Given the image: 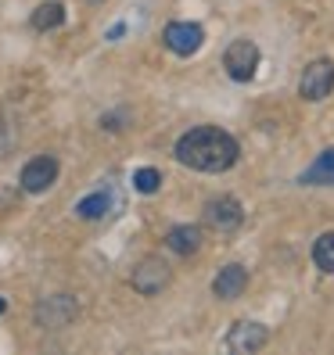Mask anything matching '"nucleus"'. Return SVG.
Listing matches in <instances>:
<instances>
[{
	"label": "nucleus",
	"instance_id": "nucleus-13",
	"mask_svg": "<svg viewBox=\"0 0 334 355\" xmlns=\"http://www.w3.org/2000/svg\"><path fill=\"white\" fill-rule=\"evenodd\" d=\"M61 22H65V8L58 4V0H47V4H40L33 11V29L47 33V29H58Z\"/></svg>",
	"mask_w": 334,
	"mask_h": 355
},
{
	"label": "nucleus",
	"instance_id": "nucleus-4",
	"mask_svg": "<svg viewBox=\"0 0 334 355\" xmlns=\"http://www.w3.org/2000/svg\"><path fill=\"white\" fill-rule=\"evenodd\" d=\"M223 69L234 83H248L259 69V47L252 44V40H234L223 54Z\"/></svg>",
	"mask_w": 334,
	"mask_h": 355
},
{
	"label": "nucleus",
	"instance_id": "nucleus-16",
	"mask_svg": "<svg viewBox=\"0 0 334 355\" xmlns=\"http://www.w3.org/2000/svg\"><path fill=\"white\" fill-rule=\"evenodd\" d=\"M133 187L140 194H155L158 187H162V173L158 169H137L133 173Z\"/></svg>",
	"mask_w": 334,
	"mask_h": 355
},
{
	"label": "nucleus",
	"instance_id": "nucleus-3",
	"mask_svg": "<svg viewBox=\"0 0 334 355\" xmlns=\"http://www.w3.org/2000/svg\"><path fill=\"white\" fill-rule=\"evenodd\" d=\"M173 280V269H169V262L165 259H158V255H148V259H140L137 266H133V277H130V284H133V291L137 295H158V291Z\"/></svg>",
	"mask_w": 334,
	"mask_h": 355
},
{
	"label": "nucleus",
	"instance_id": "nucleus-8",
	"mask_svg": "<svg viewBox=\"0 0 334 355\" xmlns=\"http://www.w3.org/2000/svg\"><path fill=\"white\" fill-rule=\"evenodd\" d=\"M266 341H269V330H266L262 323H248V320L234 323L231 334H226V348L237 352V355H252V352H259Z\"/></svg>",
	"mask_w": 334,
	"mask_h": 355
},
{
	"label": "nucleus",
	"instance_id": "nucleus-11",
	"mask_svg": "<svg viewBox=\"0 0 334 355\" xmlns=\"http://www.w3.org/2000/svg\"><path fill=\"white\" fill-rule=\"evenodd\" d=\"M165 244H169V252H176V255H194L201 248V230L191 226V223L173 226L169 234H165Z\"/></svg>",
	"mask_w": 334,
	"mask_h": 355
},
{
	"label": "nucleus",
	"instance_id": "nucleus-2",
	"mask_svg": "<svg viewBox=\"0 0 334 355\" xmlns=\"http://www.w3.org/2000/svg\"><path fill=\"white\" fill-rule=\"evenodd\" d=\"M33 316H36V323L44 327V330H65V327L76 323L79 305H76L72 295H51V298H44V302L36 305Z\"/></svg>",
	"mask_w": 334,
	"mask_h": 355
},
{
	"label": "nucleus",
	"instance_id": "nucleus-9",
	"mask_svg": "<svg viewBox=\"0 0 334 355\" xmlns=\"http://www.w3.org/2000/svg\"><path fill=\"white\" fill-rule=\"evenodd\" d=\"M241 219H244V208H241V201L231 198V194L212 198V201L205 205V223L216 226V230H234V226H241Z\"/></svg>",
	"mask_w": 334,
	"mask_h": 355
},
{
	"label": "nucleus",
	"instance_id": "nucleus-17",
	"mask_svg": "<svg viewBox=\"0 0 334 355\" xmlns=\"http://www.w3.org/2000/svg\"><path fill=\"white\" fill-rule=\"evenodd\" d=\"M4 309H8V302H4V298H0V312H4Z\"/></svg>",
	"mask_w": 334,
	"mask_h": 355
},
{
	"label": "nucleus",
	"instance_id": "nucleus-12",
	"mask_svg": "<svg viewBox=\"0 0 334 355\" xmlns=\"http://www.w3.org/2000/svg\"><path fill=\"white\" fill-rule=\"evenodd\" d=\"M299 183H306V187H331L334 183V148L324 151L317 162H312L309 169L299 176Z\"/></svg>",
	"mask_w": 334,
	"mask_h": 355
},
{
	"label": "nucleus",
	"instance_id": "nucleus-6",
	"mask_svg": "<svg viewBox=\"0 0 334 355\" xmlns=\"http://www.w3.org/2000/svg\"><path fill=\"white\" fill-rule=\"evenodd\" d=\"M58 180V158L54 155H36L33 162H26L22 176H18V183H22L26 194H44L51 191Z\"/></svg>",
	"mask_w": 334,
	"mask_h": 355
},
{
	"label": "nucleus",
	"instance_id": "nucleus-7",
	"mask_svg": "<svg viewBox=\"0 0 334 355\" xmlns=\"http://www.w3.org/2000/svg\"><path fill=\"white\" fill-rule=\"evenodd\" d=\"M162 40H165V47H169L173 54L191 58V54L201 51L205 33H201L198 22H169V26H165V33H162Z\"/></svg>",
	"mask_w": 334,
	"mask_h": 355
},
{
	"label": "nucleus",
	"instance_id": "nucleus-14",
	"mask_svg": "<svg viewBox=\"0 0 334 355\" xmlns=\"http://www.w3.org/2000/svg\"><path fill=\"white\" fill-rule=\"evenodd\" d=\"M112 208V194L108 191H97V194H90V198H83L79 205H76V216L79 219H104V212Z\"/></svg>",
	"mask_w": 334,
	"mask_h": 355
},
{
	"label": "nucleus",
	"instance_id": "nucleus-10",
	"mask_svg": "<svg viewBox=\"0 0 334 355\" xmlns=\"http://www.w3.org/2000/svg\"><path fill=\"white\" fill-rule=\"evenodd\" d=\"M244 287H248V269L237 266V262H231V266H223L219 273H216L212 295H216L219 302H234V298L244 295Z\"/></svg>",
	"mask_w": 334,
	"mask_h": 355
},
{
	"label": "nucleus",
	"instance_id": "nucleus-1",
	"mask_svg": "<svg viewBox=\"0 0 334 355\" xmlns=\"http://www.w3.org/2000/svg\"><path fill=\"white\" fill-rule=\"evenodd\" d=\"M237 140L219 126H194L176 140V162L194 173H226L237 162Z\"/></svg>",
	"mask_w": 334,
	"mask_h": 355
},
{
	"label": "nucleus",
	"instance_id": "nucleus-15",
	"mask_svg": "<svg viewBox=\"0 0 334 355\" xmlns=\"http://www.w3.org/2000/svg\"><path fill=\"white\" fill-rule=\"evenodd\" d=\"M312 262L324 273H334V234H320L317 244H312Z\"/></svg>",
	"mask_w": 334,
	"mask_h": 355
},
{
	"label": "nucleus",
	"instance_id": "nucleus-5",
	"mask_svg": "<svg viewBox=\"0 0 334 355\" xmlns=\"http://www.w3.org/2000/svg\"><path fill=\"white\" fill-rule=\"evenodd\" d=\"M331 90H334V61L317 58L312 65H306V72L299 79V94L306 101H324Z\"/></svg>",
	"mask_w": 334,
	"mask_h": 355
}]
</instances>
